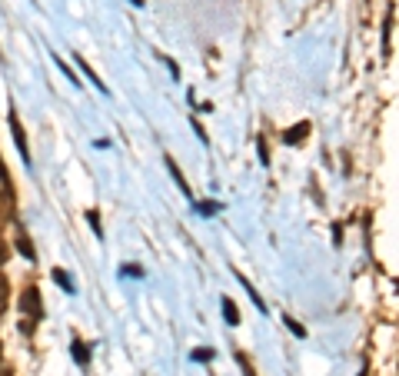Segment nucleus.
Returning a JSON list of instances; mask_svg holds the SVG:
<instances>
[{
	"label": "nucleus",
	"instance_id": "nucleus-1",
	"mask_svg": "<svg viewBox=\"0 0 399 376\" xmlns=\"http://www.w3.org/2000/svg\"><path fill=\"white\" fill-rule=\"evenodd\" d=\"M17 306H20V313L31 316V320H40V316H44V306H40V293H37L33 286H27V290L20 293Z\"/></svg>",
	"mask_w": 399,
	"mask_h": 376
},
{
	"label": "nucleus",
	"instance_id": "nucleus-2",
	"mask_svg": "<svg viewBox=\"0 0 399 376\" xmlns=\"http://www.w3.org/2000/svg\"><path fill=\"white\" fill-rule=\"evenodd\" d=\"M10 134H14V143H17V150H20V160L24 164H31V147H27V136H24V127H20V117H17L14 110H10Z\"/></svg>",
	"mask_w": 399,
	"mask_h": 376
},
{
	"label": "nucleus",
	"instance_id": "nucleus-3",
	"mask_svg": "<svg viewBox=\"0 0 399 376\" xmlns=\"http://www.w3.org/2000/svg\"><path fill=\"white\" fill-rule=\"evenodd\" d=\"M236 280H240V283L246 286V293H250V300H253V306H256V310H260V313H266V303L260 300V293H256V290H253V283H250V280H246V276H240V273H236Z\"/></svg>",
	"mask_w": 399,
	"mask_h": 376
},
{
	"label": "nucleus",
	"instance_id": "nucleus-4",
	"mask_svg": "<svg viewBox=\"0 0 399 376\" xmlns=\"http://www.w3.org/2000/svg\"><path fill=\"white\" fill-rule=\"evenodd\" d=\"M307 134H309V123H296V127H290V130H286V136H283V140H286V143H300Z\"/></svg>",
	"mask_w": 399,
	"mask_h": 376
},
{
	"label": "nucleus",
	"instance_id": "nucleus-5",
	"mask_svg": "<svg viewBox=\"0 0 399 376\" xmlns=\"http://www.w3.org/2000/svg\"><path fill=\"white\" fill-rule=\"evenodd\" d=\"M17 246H20V253L27 256V260H37V253H33V246H31V237H27L24 230L17 233Z\"/></svg>",
	"mask_w": 399,
	"mask_h": 376
},
{
	"label": "nucleus",
	"instance_id": "nucleus-6",
	"mask_svg": "<svg viewBox=\"0 0 399 376\" xmlns=\"http://www.w3.org/2000/svg\"><path fill=\"white\" fill-rule=\"evenodd\" d=\"M223 316H227V323H230V327L240 323V310H236V303H233V300H223Z\"/></svg>",
	"mask_w": 399,
	"mask_h": 376
},
{
	"label": "nucleus",
	"instance_id": "nucleus-7",
	"mask_svg": "<svg viewBox=\"0 0 399 376\" xmlns=\"http://www.w3.org/2000/svg\"><path fill=\"white\" fill-rule=\"evenodd\" d=\"M167 166H170V173H173V177H177V187H180V190H184V194H190V187H186L184 173H180V166L173 164V157H170V160H167Z\"/></svg>",
	"mask_w": 399,
	"mask_h": 376
},
{
	"label": "nucleus",
	"instance_id": "nucleus-8",
	"mask_svg": "<svg viewBox=\"0 0 399 376\" xmlns=\"http://www.w3.org/2000/svg\"><path fill=\"white\" fill-rule=\"evenodd\" d=\"M7 300H10V283H7V276L0 273V306H7Z\"/></svg>",
	"mask_w": 399,
	"mask_h": 376
},
{
	"label": "nucleus",
	"instance_id": "nucleus-9",
	"mask_svg": "<svg viewBox=\"0 0 399 376\" xmlns=\"http://www.w3.org/2000/svg\"><path fill=\"white\" fill-rule=\"evenodd\" d=\"M0 183H3V190L10 194V177H7V166H3V160H0Z\"/></svg>",
	"mask_w": 399,
	"mask_h": 376
},
{
	"label": "nucleus",
	"instance_id": "nucleus-10",
	"mask_svg": "<svg viewBox=\"0 0 399 376\" xmlns=\"http://www.w3.org/2000/svg\"><path fill=\"white\" fill-rule=\"evenodd\" d=\"M74 357H77V363H87V350H83V343H74Z\"/></svg>",
	"mask_w": 399,
	"mask_h": 376
},
{
	"label": "nucleus",
	"instance_id": "nucleus-11",
	"mask_svg": "<svg viewBox=\"0 0 399 376\" xmlns=\"http://www.w3.org/2000/svg\"><path fill=\"white\" fill-rule=\"evenodd\" d=\"M286 327H290V330L296 333V336H307V330H303V327H300V323H293L290 316H286Z\"/></svg>",
	"mask_w": 399,
	"mask_h": 376
},
{
	"label": "nucleus",
	"instance_id": "nucleus-12",
	"mask_svg": "<svg viewBox=\"0 0 399 376\" xmlns=\"http://www.w3.org/2000/svg\"><path fill=\"white\" fill-rule=\"evenodd\" d=\"M54 280H57V283H60V286H67V290H74V283H70V280H67V276H63L60 270L54 273Z\"/></svg>",
	"mask_w": 399,
	"mask_h": 376
},
{
	"label": "nucleus",
	"instance_id": "nucleus-13",
	"mask_svg": "<svg viewBox=\"0 0 399 376\" xmlns=\"http://www.w3.org/2000/svg\"><path fill=\"white\" fill-rule=\"evenodd\" d=\"M210 357H213L210 350H197V353H193V360H210Z\"/></svg>",
	"mask_w": 399,
	"mask_h": 376
},
{
	"label": "nucleus",
	"instance_id": "nucleus-14",
	"mask_svg": "<svg viewBox=\"0 0 399 376\" xmlns=\"http://www.w3.org/2000/svg\"><path fill=\"white\" fill-rule=\"evenodd\" d=\"M7 253H10V250H7V243L0 240V267H3V263H7Z\"/></svg>",
	"mask_w": 399,
	"mask_h": 376
},
{
	"label": "nucleus",
	"instance_id": "nucleus-15",
	"mask_svg": "<svg viewBox=\"0 0 399 376\" xmlns=\"http://www.w3.org/2000/svg\"><path fill=\"white\" fill-rule=\"evenodd\" d=\"M197 210H203L206 217H210V210H216V203H197Z\"/></svg>",
	"mask_w": 399,
	"mask_h": 376
},
{
	"label": "nucleus",
	"instance_id": "nucleus-16",
	"mask_svg": "<svg viewBox=\"0 0 399 376\" xmlns=\"http://www.w3.org/2000/svg\"><path fill=\"white\" fill-rule=\"evenodd\" d=\"M260 160L263 164H270V153H266V143H263V140H260Z\"/></svg>",
	"mask_w": 399,
	"mask_h": 376
},
{
	"label": "nucleus",
	"instance_id": "nucleus-17",
	"mask_svg": "<svg viewBox=\"0 0 399 376\" xmlns=\"http://www.w3.org/2000/svg\"><path fill=\"white\" fill-rule=\"evenodd\" d=\"M0 376H14V373H7V370H0Z\"/></svg>",
	"mask_w": 399,
	"mask_h": 376
}]
</instances>
